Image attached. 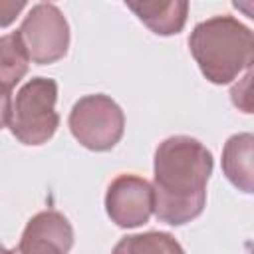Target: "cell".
I'll return each mask as SVG.
<instances>
[{
  "instance_id": "cell-1",
  "label": "cell",
  "mask_w": 254,
  "mask_h": 254,
  "mask_svg": "<svg viewBox=\"0 0 254 254\" xmlns=\"http://www.w3.org/2000/svg\"><path fill=\"white\" fill-rule=\"evenodd\" d=\"M153 173V212L161 222L181 226L202 212L212 153L198 139L167 137L155 151Z\"/></svg>"
},
{
  "instance_id": "cell-2",
  "label": "cell",
  "mask_w": 254,
  "mask_h": 254,
  "mask_svg": "<svg viewBox=\"0 0 254 254\" xmlns=\"http://www.w3.org/2000/svg\"><path fill=\"white\" fill-rule=\"evenodd\" d=\"M189 48L202 75L216 83H230L254 60V36L234 16H212L194 26Z\"/></svg>"
},
{
  "instance_id": "cell-3",
  "label": "cell",
  "mask_w": 254,
  "mask_h": 254,
  "mask_svg": "<svg viewBox=\"0 0 254 254\" xmlns=\"http://www.w3.org/2000/svg\"><path fill=\"white\" fill-rule=\"evenodd\" d=\"M56 99H58L56 79L32 77L30 81H26L12 99L10 121H8L12 135L24 145L48 143L60 125Z\"/></svg>"
},
{
  "instance_id": "cell-4",
  "label": "cell",
  "mask_w": 254,
  "mask_h": 254,
  "mask_svg": "<svg viewBox=\"0 0 254 254\" xmlns=\"http://www.w3.org/2000/svg\"><path fill=\"white\" fill-rule=\"evenodd\" d=\"M71 135L89 151H109L123 137L125 115L121 107L103 93L77 99L67 119Z\"/></svg>"
},
{
  "instance_id": "cell-5",
  "label": "cell",
  "mask_w": 254,
  "mask_h": 254,
  "mask_svg": "<svg viewBox=\"0 0 254 254\" xmlns=\"http://www.w3.org/2000/svg\"><path fill=\"white\" fill-rule=\"evenodd\" d=\"M18 36L28 60L38 65L54 64L67 54L69 26L64 12L52 2L32 6L18 28Z\"/></svg>"
},
{
  "instance_id": "cell-6",
  "label": "cell",
  "mask_w": 254,
  "mask_h": 254,
  "mask_svg": "<svg viewBox=\"0 0 254 254\" xmlns=\"http://www.w3.org/2000/svg\"><path fill=\"white\" fill-rule=\"evenodd\" d=\"M105 210L111 222L121 228L145 224L153 214V187L137 175L115 177L105 192Z\"/></svg>"
},
{
  "instance_id": "cell-7",
  "label": "cell",
  "mask_w": 254,
  "mask_h": 254,
  "mask_svg": "<svg viewBox=\"0 0 254 254\" xmlns=\"http://www.w3.org/2000/svg\"><path fill=\"white\" fill-rule=\"evenodd\" d=\"M73 246V228L58 210L34 214L18 242L16 254H67Z\"/></svg>"
},
{
  "instance_id": "cell-8",
  "label": "cell",
  "mask_w": 254,
  "mask_h": 254,
  "mask_svg": "<svg viewBox=\"0 0 254 254\" xmlns=\"http://www.w3.org/2000/svg\"><path fill=\"white\" fill-rule=\"evenodd\" d=\"M129 10L155 34L173 36L185 28L189 16V2L169 0V2H149V0H129L125 2Z\"/></svg>"
},
{
  "instance_id": "cell-9",
  "label": "cell",
  "mask_w": 254,
  "mask_h": 254,
  "mask_svg": "<svg viewBox=\"0 0 254 254\" xmlns=\"http://www.w3.org/2000/svg\"><path fill=\"white\" fill-rule=\"evenodd\" d=\"M252 133L232 135L222 149V171L226 179L240 190L252 192L254 189V171H252Z\"/></svg>"
},
{
  "instance_id": "cell-10",
  "label": "cell",
  "mask_w": 254,
  "mask_h": 254,
  "mask_svg": "<svg viewBox=\"0 0 254 254\" xmlns=\"http://www.w3.org/2000/svg\"><path fill=\"white\" fill-rule=\"evenodd\" d=\"M111 254H185V250L173 234L153 230L123 236Z\"/></svg>"
},
{
  "instance_id": "cell-11",
  "label": "cell",
  "mask_w": 254,
  "mask_h": 254,
  "mask_svg": "<svg viewBox=\"0 0 254 254\" xmlns=\"http://www.w3.org/2000/svg\"><path fill=\"white\" fill-rule=\"evenodd\" d=\"M28 56L18 32L0 36V83L12 89L28 71Z\"/></svg>"
},
{
  "instance_id": "cell-12",
  "label": "cell",
  "mask_w": 254,
  "mask_h": 254,
  "mask_svg": "<svg viewBox=\"0 0 254 254\" xmlns=\"http://www.w3.org/2000/svg\"><path fill=\"white\" fill-rule=\"evenodd\" d=\"M242 79H244V89L236 83V85L232 87L230 95H232V103H234L236 107H240L244 113H250V111H252V103H250V79H252V73H250V69H248V73H246Z\"/></svg>"
},
{
  "instance_id": "cell-13",
  "label": "cell",
  "mask_w": 254,
  "mask_h": 254,
  "mask_svg": "<svg viewBox=\"0 0 254 254\" xmlns=\"http://www.w3.org/2000/svg\"><path fill=\"white\" fill-rule=\"evenodd\" d=\"M26 8V2L22 0H0V28L4 26H10L16 16Z\"/></svg>"
},
{
  "instance_id": "cell-14",
  "label": "cell",
  "mask_w": 254,
  "mask_h": 254,
  "mask_svg": "<svg viewBox=\"0 0 254 254\" xmlns=\"http://www.w3.org/2000/svg\"><path fill=\"white\" fill-rule=\"evenodd\" d=\"M10 109H12V89H8L0 83V129L8 125Z\"/></svg>"
},
{
  "instance_id": "cell-15",
  "label": "cell",
  "mask_w": 254,
  "mask_h": 254,
  "mask_svg": "<svg viewBox=\"0 0 254 254\" xmlns=\"http://www.w3.org/2000/svg\"><path fill=\"white\" fill-rule=\"evenodd\" d=\"M0 254H16V250H8L6 246H2V244H0Z\"/></svg>"
}]
</instances>
